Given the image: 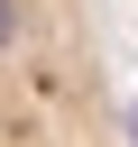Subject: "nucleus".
<instances>
[{
	"label": "nucleus",
	"mask_w": 138,
	"mask_h": 147,
	"mask_svg": "<svg viewBox=\"0 0 138 147\" xmlns=\"http://www.w3.org/2000/svg\"><path fill=\"white\" fill-rule=\"evenodd\" d=\"M0 147H129L101 0H0Z\"/></svg>",
	"instance_id": "nucleus-1"
}]
</instances>
